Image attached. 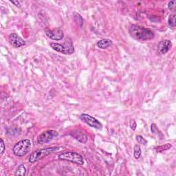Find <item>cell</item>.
<instances>
[{"label": "cell", "mask_w": 176, "mask_h": 176, "mask_svg": "<svg viewBox=\"0 0 176 176\" xmlns=\"http://www.w3.org/2000/svg\"><path fill=\"white\" fill-rule=\"evenodd\" d=\"M80 118L83 121H84L86 124L88 125L89 126L94 127L95 129H102L103 127L102 124H101L97 119L92 117V116L90 115L83 114L80 116Z\"/></svg>", "instance_id": "7"}, {"label": "cell", "mask_w": 176, "mask_h": 176, "mask_svg": "<svg viewBox=\"0 0 176 176\" xmlns=\"http://www.w3.org/2000/svg\"><path fill=\"white\" fill-rule=\"evenodd\" d=\"M129 32L131 37L136 40L149 41L155 37L154 32L150 29L138 25L131 26L129 29Z\"/></svg>", "instance_id": "1"}, {"label": "cell", "mask_w": 176, "mask_h": 176, "mask_svg": "<svg viewBox=\"0 0 176 176\" xmlns=\"http://www.w3.org/2000/svg\"><path fill=\"white\" fill-rule=\"evenodd\" d=\"M175 15L171 14L169 18V26L170 28H175Z\"/></svg>", "instance_id": "17"}, {"label": "cell", "mask_w": 176, "mask_h": 176, "mask_svg": "<svg viewBox=\"0 0 176 176\" xmlns=\"http://www.w3.org/2000/svg\"><path fill=\"white\" fill-rule=\"evenodd\" d=\"M70 136L77 141L81 143H85L88 141V136L85 131L82 129H76L71 132Z\"/></svg>", "instance_id": "10"}, {"label": "cell", "mask_w": 176, "mask_h": 176, "mask_svg": "<svg viewBox=\"0 0 176 176\" xmlns=\"http://www.w3.org/2000/svg\"><path fill=\"white\" fill-rule=\"evenodd\" d=\"M10 2L12 3V4H13L14 6H16L17 7H20V6H21V2H19V1H11L10 0Z\"/></svg>", "instance_id": "23"}, {"label": "cell", "mask_w": 176, "mask_h": 176, "mask_svg": "<svg viewBox=\"0 0 176 176\" xmlns=\"http://www.w3.org/2000/svg\"><path fill=\"white\" fill-rule=\"evenodd\" d=\"M136 140H137V141H138V143H140V144H142V145H147V140H145L143 137L141 135H138L136 136Z\"/></svg>", "instance_id": "18"}, {"label": "cell", "mask_w": 176, "mask_h": 176, "mask_svg": "<svg viewBox=\"0 0 176 176\" xmlns=\"http://www.w3.org/2000/svg\"><path fill=\"white\" fill-rule=\"evenodd\" d=\"M74 20L75 22H76V23H78L80 27H82L83 25V20L82 17L79 14L76 13L74 14Z\"/></svg>", "instance_id": "16"}, {"label": "cell", "mask_w": 176, "mask_h": 176, "mask_svg": "<svg viewBox=\"0 0 176 176\" xmlns=\"http://www.w3.org/2000/svg\"><path fill=\"white\" fill-rule=\"evenodd\" d=\"M172 147V145L171 144H166L165 145H162V146H160V147H157L156 148V151L158 152H162L164 151H166V150H169V149H171Z\"/></svg>", "instance_id": "15"}, {"label": "cell", "mask_w": 176, "mask_h": 176, "mask_svg": "<svg viewBox=\"0 0 176 176\" xmlns=\"http://www.w3.org/2000/svg\"><path fill=\"white\" fill-rule=\"evenodd\" d=\"M50 46L55 51L65 54V55H72L74 52V47L71 41H65L64 43L62 44L51 43Z\"/></svg>", "instance_id": "5"}, {"label": "cell", "mask_w": 176, "mask_h": 176, "mask_svg": "<svg viewBox=\"0 0 176 176\" xmlns=\"http://www.w3.org/2000/svg\"><path fill=\"white\" fill-rule=\"evenodd\" d=\"M136 127H137V125L135 121H132L131 122V128H132V130H135L136 129Z\"/></svg>", "instance_id": "22"}, {"label": "cell", "mask_w": 176, "mask_h": 176, "mask_svg": "<svg viewBox=\"0 0 176 176\" xmlns=\"http://www.w3.org/2000/svg\"><path fill=\"white\" fill-rule=\"evenodd\" d=\"M172 47V43L171 41L165 39L161 41L158 46V52L162 55H165L167 53Z\"/></svg>", "instance_id": "11"}, {"label": "cell", "mask_w": 176, "mask_h": 176, "mask_svg": "<svg viewBox=\"0 0 176 176\" xmlns=\"http://www.w3.org/2000/svg\"><path fill=\"white\" fill-rule=\"evenodd\" d=\"M59 150V147H48L46 149H41L33 152L29 157V162L35 163L41 160L46 156H49L54 152H56Z\"/></svg>", "instance_id": "2"}, {"label": "cell", "mask_w": 176, "mask_h": 176, "mask_svg": "<svg viewBox=\"0 0 176 176\" xmlns=\"http://www.w3.org/2000/svg\"><path fill=\"white\" fill-rule=\"evenodd\" d=\"M0 147H1V155H2L3 153H4V152L6 149V146H5L4 142V141H3L2 138H1V140H0Z\"/></svg>", "instance_id": "19"}, {"label": "cell", "mask_w": 176, "mask_h": 176, "mask_svg": "<svg viewBox=\"0 0 176 176\" xmlns=\"http://www.w3.org/2000/svg\"><path fill=\"white\" fill-rule=\"evenodd\" d=\"M151 132L153 133H157L158 132H159V130H158V129L156 125L154 124V123L151 125Z\"/></svg>", "instance_id": "20"}, {"label": "cell", "mask_w": 176, "mask_h": 176, "mask_svg": "<svg viewBox=\"0 0 176 176\" xmlns=\"http://www.w3.org/2000/svg\"><path fill=\"white\" fill-rule=\"evenodd\" d=\"M26 169L25 168V166L23 165H20L16 169L15 174L14 175H26Z\"/></svg>", "instance_id": "13"}, {"label": "cell", "mask_w": 176, "mask_h": 176, "mask_svg": "<svg viewBox=\"0 0 176 176\" xmlns=\"http://www.w3.org/2000/svg\"><path fill=\"white\" fill-rule=\"evenodd\" d=\"M58 158L61 160H67L70 162H74L77 165H82L84 164V160L83 157L79 153L73 151H67L63 152L59 155Z\"/></svg>", "instance_id": "3"}, {"label": "cell", "mask_w": 176, "mask_h": 176, "mask_svg": "<svg viewBox=\"0 0 176 176\" xmlns=\"http://www.w3.org/2000/svg\"><path fill=\"white\" fill-rule=\"evenodd\" d=\"M9 43L14 47H20L26 44V41L16 33H12L9 36Z\"/></svg>", "instance_id": "9"}, {"label": "cell", "mask_w": 176, "mask_h": 176, "mask_svg": "<svg viewBox=\"0 0 176 176\" xmlns=\"http://www.w3.org/2000/svg\"><path fill=\"white\" fill-rule=\"evenodd\" d=\"M175 1H171L169 2L168 4V8L170 9V10H172L174 7L175 6Z\"/></svg>", "instance_id": "21"}, {"label": "cell", "mask_w": 176, "mask_h": 176, "mask_svg": "<svg viewBox=\"0 0 176 176\" xmlns=\"http://www.w3.org/2000/svg\"><path fill=\"white\" fill-rule=\"evenodd\" d=\"M31 147V142L28 139L22 140L14 145L13 151L17 156L22 157L28 153Z\"/></svg>", "instance_id": "4"}, {"label": "cell", "mask_w": 176, "mask_h": 176, "mask_svg": "<svg viewBox=\"0 0 176 176\" xmlns=\"http://www.w3.org/2000/svg\"><path fill=\"white\" fill-rule=\"evenodd\" d=\"M112 44V41L108 39H104L98 41L97 46L100 49H107V47L111 46Z\"/></svg>", "instance_id": "12"}, {"label": "cell", "mask_w": 176, "mask_h": 176, "mask_svg": "<svg viewBox=\"0 0 176 176\" xmlns=\"http://www.w3.org/2000/svg\"><path fill=\"white\" fill-rule=\"evenodd\" d=\"M59 135V133L55 130H47L46 132H43L41 135L39 136L38 138V143L39 144L43 145L46 144V143L49 142L53 140L56 137H57Z\"/></svg>", "instance_id": "6"}, {"label": "cell", "mask_w": 176, "mask_h": 176, "mask_svg": "<svg viewBox=\"0 0 176 176\" xmlns=\"http://www.w3.org/2000/svg\"><path fill=\"white\" fill-rule=\"evenodd\" d=\"M133 155L136 159H138L141 156V149L140 146L136 145L133 148Z\"/></svg>", "instance_id": "14"}, {"label": "cell", "mask_w": 176, "mask_h": 176, "mask_svg": "<svg viewBox=\"0 0 176 176\" xmlns=\"http://www.w3.org/2000/svg\"><path fill=\"white\" fill-rule=\"evenodd\" d=\"M46 35L48 38L56 41L61 40L64 37L63 31L59 28H56L52 30H46Z\"/></svg>", "instance_id": "8"}]
</instances>
